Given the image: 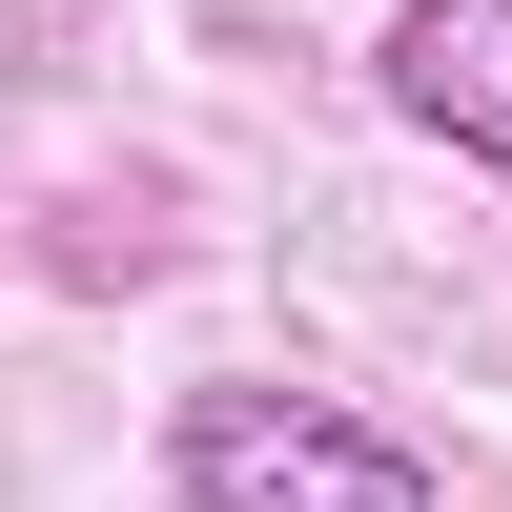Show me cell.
I'll use <instances>...</instances> for the list:
<instances>
[{"label":"cell","instance_id":"obj_1","mask_svg":"<svg viewBox=\"0 0 512 512\" xmlns=\"http://www.w3.org/2000/svg\"><path fill=\"white\" fill-rule=\"evenodd\" d=\"M164 492H185V512H451V472L390 431V410L267 390V369H226V390L164 410Z\"/></svg>","mask_w":512,"mask_h":512},{"label":"cell","instance_id":"obj_2","mask_svg":"<svg viewBox=\"0 0 512 512\" xmlns=\"http://www.w3.org/2000/svg\"><path fill=\"white\" fill-rule=\"evenodd\" d=\"M369 82H390V123H431L451 164H512V0H390Z\"/></svg>","mask_w":512,"mask_h":512}]
</instances>
